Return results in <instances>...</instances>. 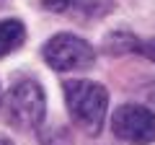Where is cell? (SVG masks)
Here are the masks:
<instances>
[{"label":"cell","instance_id":"obj_1","mask_svg":"<svg viewBox=\"0 0 155 145\" xmlns=\"http://www.w3.org/2000/svg\"><path fill=\"white\" fill-rule=\"evenodd\" d=\"M65 101L72 122L85 135H98L104 130L106 109H109V91L93 80H67Z\"/></svg>","mask_w":155,"mask_h":145},{"label":"cell","instance_id":"obj_2","mask_svg":"<svg viewBox=\"0 0 155 145\" xmlns=\"http://www.w3.org/2000/svg\"><path fill=\"white\" fill-rule=\"evenodd\" d=\"M8 122L18 130H36L47 117V96L31 78H21L11 86L5 99Z\"/></svg>","mask_w":155,"mask_h":145},{"label":"cell","instance_id":"obj_3","mask_svg":"<svg viewBox=\"0 0 155 145\" xmlns=\"http://www.w3.org/2000/svg\"><path fill=\"white\" fill-rule=\"evenodd\" d=\"M44 62L57 72H75L88 70L96 62V52L85 39L75 34H54L41 49Z\"/></svg>","mask_w":155,"mask_h":145},{"label":"cell","instance_id":"obj_4","mask_svg":"<svg viewBox=\"0 0 155 145\" xmlns=\"http://www.w3.org/2000/svg\"><path fill=\"white\" fill-rule=\"evenodd\" d=\"M111 130L129 145H150L155 143V114L147 106L124 104L111 117Z\"/></svg>","mask_w":155,"mask_h":145},{"label":"cell","instance_id":"obj_5","mask_svg":"<svg viewBox=\"0 0 155 145\" xmlns=\"http://www.w3.org/2000/svg\"><path fill=\"white\" fill-rule=\"evenodd\" d=\"M26 42V26L18 18H3L0 21V57L16 52Z\"/></svg>","mask_w":155,"mask_h":145},{"label":"cell","instance_id":"obj_6","mask_svg":"<svg viewBox=\"0 0 155 145\" xmlns=\"http://www.w3.org/2000/svg\"><path fill=\"white\" fill-rule=\"evenodd\" d=\"M39 145H75V137L62 124H39Z\"/></svg>","mask_w":155,"mask_h":145},{"label":"cell","instance_id":"obj_7","mask_svg":"<svg viewBox=\"0 0 155 145\" xmlns=\"http://www.w3.org/2000/svg\"><path fill=\"white\" fill-rule=\"evenodd\" d=\"M72 8H75L78 13H83V16H104V13L111 11V3L109 0H72ZM70 8V11H72Z\"/></svg>","mask_w":155,"mask_h":145},{"label":"cell","instance_id":"obj_8","mask_svg":"<svg viewBox=\"0 0 155 145\" xmlns=\"http://www.w3.org/2000/svg\"><path fill=\"white\" fill-rule=\"evenodd\" d=\"M134 47H137V36H132V34H111L109 39H106V49L114 52V55H122V52H134Z\"/></svg>","mask_w":155,"mask_h":145},{"label":"cell","instance_id":"obj_9","mask_svg":"<svg viewBox=\"0 0 155 145\" xmlns=\"http://www.w3.org/2000/svg\"><path fill=\"white\" fill-rule=\"evenodd\" d=\"M44 11H52V13H67L72 8V0H39Z\"/></svg>","mask_w":155,"mask_h":145},{"label":"cell","instance_id":"obj_10","mask_svg":"<svg viewBox=\"0 0 155 145\" xmlns=\"http://www.w3.org/2000/svg\"><path fill=\"white\" fill-rule=\"evenodd\" d=\"M134 52H140L142 57H147L150 62H155V39H137V47H134Z\"/></svg>","mask_w":155,"mask_h":145},{"label":"cell","instance_id":"obj_11","mask_svg":"<svg viewBox=\"0 0 155 145\" xmlns=\"http://www.w3.org/2000/svg\"><path fill=\"white\" fill-rule=\"evenodd\" d=\"M0 145H13V143H11L8 137H0Z\"/></svg>","mask_w":155,"mask_h":145},{"label":"cell","instance_id":"obj_12","mask_svg":"<svg viewBox=\"0 0 155 145\" xmlns=\"http://www.w3.org/2000/svg\"><path fill=\"white\" fill-rule=\"evenodd\" d=\"M0 104H3V93H0Z\"/></svg>","mask_w":155,"mask_h":145}]
</instances>
